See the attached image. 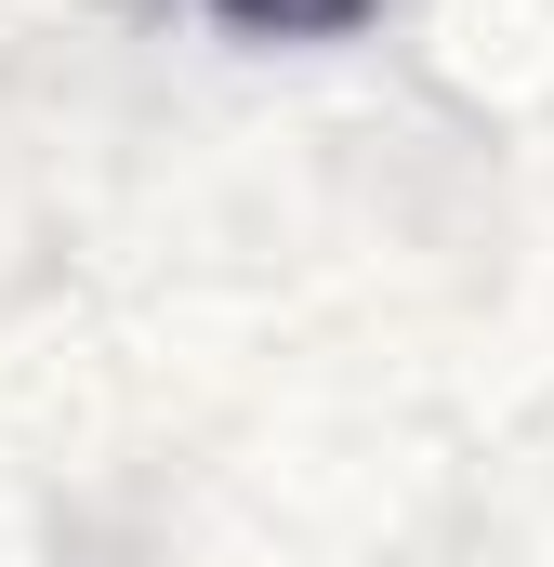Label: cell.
I'll use <instances>...</instances> for the list:
<instances>
[{
  "mask_svg": "<svg viewBox=\"0 0 554 567\" xmlns=\"http://www.w3.org/2000/svg\"><path fill=\"white\" fill-rule=\"evenodd\" d=\"M212 13H225L238 40H343L370 0H212Z\"/></svg>",
  "mask_w": 554,
  "mask_h": 567,
  "instance_id": "obj_1",
  "label": "cell"
}]
</instances>
